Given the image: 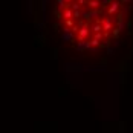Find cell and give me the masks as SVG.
Here are the masks:
<instances>
[{
	"label": "cell",
	"instance_id": "cell-14",
	"mask_svg": "<svg viewBox=\"0 0 133 133\" xmlns=\"http://www.w3.org/2000/svg\"><path fill=\"white\" fill-rule=\"evenodd\" d=\"M64 2H66V3H70V2H72V0H64Z\"/></svg>",
	"mask_w": 133,
	"mask_h": 133
},
{
	"label": "cell",
	"instance_id": "cell-13",
	"mask_svg": "<svg viewBox=\"0 0 133 133\" xmlns=\"http://www.w3.org/2000/svg\"><path fill=\"white\" fill-rule=\"evenodd\" d=\"M121 3H133V0H121Z\"/></svg>",
	"mask_w": 133,
	"mask_h": 133
},
{
	"label": "cell",
	"instance_id": "cell-12",
	"mask_svg": "<svg viewBox=\"0 0 133 133\" xmlns=\"http://www.w3.org/2000/svg\"><path fill=\"white\" fill-rule=\"evenodd\" d=\"M75 2H77L78 5H81V6H83V5H86V0H75Z\"/></svg>",
	"mask_w": 133,
	"mask_h": 133
},
{
	"label": "cell",
	"instance_id": "cell-1",
	"mask_svg": "<svg viewBox=\"0 0 133 133\" xmlns=\"http://www.w3.org/2000/svg\"><path fill=\"white\" fill-rule=\"evenodd\" d=\"M103 12V9H89V11H84V9H81V17L87 22V23H90V20L95 18V17H98V15H101Z\"/></svg>",
	"mask_w": 133,
	"mask_h": 133
},
{
	"label": "cell",
	"instance_id": "cell-9",
	"mask_svg": "<svg viewBox=\"0 0 133 133\" xmlns=\"http://www.w3.org/2000/svg\"><path fill=\"white\" fill-rule=\"evenodd\" d=\"M99 31H103L101 23H96V22H95V25L92 26V32H99Z\"/></svg>",
	"mask_w": 133,
	"mask_h": 133
},
{
	"label": "cell",
	"instance_id": "cell-4",
	"mask_svg": "<svg viewBox=\"0 0 133 133\" xmlns=\"http://www.w3.org/2000/svg\"><path fill=\"white\" fill-rule=\"evenodd\" d=\"M121 2H118V0H110V3H109V8H107V14L109 15H115V14L119 11L121 8Z\"/></svg>",
	"mask_w": 133,
	"mask_h": 133
},
{
	"label": "cell",
	"instance_id": "cell-11",
	"mask_svg": "<svg viewBox=\"0 0 133 133\" xmlns=\"http://www.w3.org/2000/svg\"><path fill=\"white\" fill-rule=\"evenodd\" d=\"M107 54H109V55L113 54V48H112V46H107Z\"/></svg>",
	"mask_w": 133,
	"mask_h": 133
},
{
	"label": "cell",
	"instance_id": "cell-2",
	"mask_svg": "<svg viewBox=\"0 0 133 133\" xmlns=\"http://www.w3.org/2000/svg\"><path fill=\"white\" fill-rule=\"evenodd\" d=\"M89 23L86 22L84 25H81L80 28H78V32H77V40L81 41V40H86L87 37H89Z\"/></svg>",
	"mask_w": 133,
	"mask_h": 133
},
{
	"label": "cell",
	"instance_id": "cell-6",
	"mask_svg": "<svg viewBox=\"0 0 133 133\" xmlns=\"http://www.w3.org/2000/svg\"><path fill=\"white\" fill-rule=\"evenodd\" d=\"M86 5L89 9H98L101 6V2L99 0H86Z\"/></svg>",
	"mask_w": 133,
	"mask_h": 133
},
{
	"label": "cell",
	"instance_id": "cell-10",
	"mask_svg": "<svg viewBox=\"0 0 133 133\" xmlns=\"http://www.w3.org/2000/svg\"><path fill=\"white\" fill-rule=\"evenodd\" d=\"M99 44H101V41L96 40V38H92V40H90V46H92V48H99Z\"/></svg>",
	"mask_w": 133,
	"mask_h": 133
},
{
	"label": "cell",
	"instance_id": "cell-3",
	"mask_svg": "<svg viewBox=\"0 0 133 133\" xmlns=\"http://www.w3.org/2000/svg\"><path fill=\"white\" fill-rule=\"evenodd\" d=\"M115 26V20H112L110 17H106V18H101V28H103V32L109 35L110 29Z\"/></svg>",
	"mask_w": 133,
	"mask_h": 133
},
{
	"label": "cell",
	"instance_id": "cell-7",
	"mask_svg": "<svg viewBox=\"0 0 133 133\" xmlns=\"http://www.w3.org/2000/svg\"><path fill=\"white\" fill-rule=\"evenodd\" d=\"M106 37H107V35L103 32V31H99V32H93V38H96V40H99V41L104 40Z\"/></svg>",
	"mask_w": 133,
	"mask_h": 133
},
{
	"label": "cell",
	"instance_id": "cell-5",
	"mask_svg": "<svg viewBox=\"0 0 133 133\" xmlns=\"http://www.w3.org/2000/svg\"><path fill=\"white\" fill-rule=\"evenodd\" d=\"M74 38H75V34L72 31H63V34H61V40L63 41H72Z\"/></svg>",
	"mask_w": 133,
	"mask_h": 133
},
{
	"label": "cell",
	"instance_id": "cell-8",
	"mask_svg": "<svg viewBox=\"0 0 133 133\" xmlns=\"http://www.w3.org/2000/svg\"><path fill=\"white\" fill-rule=\"evenodd\" d=\"M110 31H112V37H113V38H118V35H119V32L122 31V29H119L118 26H113Z\"/></svg>",
	"mask_w": 133,
	"mask_h": 133
}]
</instances>
